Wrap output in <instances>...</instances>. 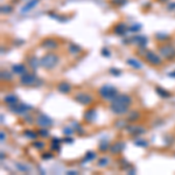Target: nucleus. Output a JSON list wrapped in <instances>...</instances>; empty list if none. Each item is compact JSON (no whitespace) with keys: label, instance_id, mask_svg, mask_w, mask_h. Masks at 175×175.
Masks as SVG:
<instances>
[{"label":"nucleus","instance_id":"1","mask_svg":"<svg viewBox=\"0 0 175 175\" xmlns=\"http://www.w3.org/2000/svg\"><path fill=\"white\" fill-rule=\"evenodd\" d=\"M131 98L126 95H118L113 101L111 102V110L117 114L125 113L130 104H131Z\"/></svg>","mask_w":175,"mask_h":175},{"label":"nucleus","instance_id":"11","mask_svg":"<svg viewBox=\"0 0 175 175\" xmlns=\"http://www.w3.org/2000/svg\"><path fill=\"white\" fill-rule=\"evenodd\" d=\"M4 99H5V103H7V104H9V105H13L18 103V98L14 96V95H8V96L5 97Z\"/></svg>","mask_w":175,"mask_h":175},{"label":"nucleus","instance_id":"15","mask_svg":"<svg viewBox=\"0 0 175 175\" xmlns=\"http://www.w3.org/2000/svg\"><path fill=\"white\" fill-rule=\"evenodd\" d=\"M157 92L160 95L161 97H163V98H167V97L171 96V93L169 92H166L165 90H162V89H160V88H157Z\"/></svg>","mask_w":175,"mask_h":175},{"label":"nucleus","instance_id":"19","mask_svg":"<svg viewBox=\"0 0 175 175\" xmlns=\"http://www.w3.org/2000/svg\"><path fill=\"white\" fill-rule=\"evenodd\" d=\"M108 162H109L108 159H101V160H99V165H101V166H105Z\"/></svg>","mask_w":175,"mask_h":175},{"label":"nucleus","instance_id":"5","mask_svg":"<svg viewBox=\"0 0 175 175\" xmlns=\"http://www.w3.org/2000/svg\"><path fill=\"white\" fill-rule=\"evenodd\" d=\"M146 60L151 63V64H153V66H159V64H161V58L158 56L155 52H146Z\"/></svg>","mask_w":175,"mask_h":175},{"label":"nucleus","instance_id":"8","mask_svg":"<svg viewBox=\"0 0 175 175\" xmlns=\"http://www.w3.org/2000/svg\"><path fill=\"white\" fill-rule=\"evenodd\" d=\"M38 124L40 126H42V128H44V127H48L52 125V120L46 116H40L38 118Z\"/></svg>","mask_w":175,"mask_h":175},{"label":"nucleus","instance_id":"13","mask_svg":"<svg viewBox=\"0 0 175 175\" xmlns=\"http://www.w3.org/2000/svg\"><path fill=\"white\" fill-rule=\"evenodd\" d=\"M95 118H96V111L95 110H89V111H87V113H85V120L92 122Z\"/></svg>","mask_w":175,"mask_h":175},{"label":"nucleus","instance_id":"3","mask_svg":"<svg viewBox=\"0 0 175 175\" xmlns=\"http://www.w3.org/2000/svg\"><path fill=\"white\" fill-rule=\"evenodd\" d=\"M58 62V57L55 54H47L46 56H43L40 61V66H42L46 69H52L57 64Z\"/></svg>","mask_w":175,"mask_h":175},{"label":"nucleus","instance_id":"2","mask_svg":"<svg viewBox=\"0 0 175 175\" xmlns=\"http://www.w3.org/2000/svg\"><path fill=\"white\" fill-rule=\"evenodd\" d=\"M99 95L106 101L112 102L116 97L118 96V92H117L116 88L111 87V85H104L99 89Z\"/></svg>","mask_w":175,"mask_h":175},{"label":"nucleus","instance_id":"12","mask_svg":"<svg viewBox=\"0 0 175 175\" xmlns=\"http://www.w3.org/2000/svg\"><path fill=\"white\" fill-rule=\"evenodd\" d=\"M12 70H13V72H15V74H23L26 71V68H25L23 64H15V66H13Z\"/></svg>","mask_w":175,"mask_h":175},{"label":"nucleus","instance_id":"4","mask_svg":"<svg viewBox=\"0 0 175 175\" xmlns=\"http://www.w3.org/2000/svg\"><path fill=\"white\" fill-rule=\"evenodd\" d=\"M160 52L165 58L171 60L173 57H175V49L172 46H162L160 47Z\"/></svg>","mask_w":175,"mask_h":175},{"label":"nucleus","instance_id":"14","mask_svg":"<svg viewBox=\"0 0 175 175\" xmlns=\"http://www.w3.org/2000/svg\"><path fill=\"white\" fill-rule=\"evenodd\" d=\"M127 64H130V66L133 67V68H136V69H140V68H141V64L139 63V61H137V60H133V58H130V60H127Z\"/></svg>","mask_w":175,"mask_h":175},{"label":"nucleus","instance_id":"17","mask_svg":"<svg viewBox=\"0 0 175 175\" xmlns=\"http://www.w3.org/2000/svg\"><path fill=\"white\" fill-rule=\"evenodd\" d=\"M25 134H26V136H29L28 138H35V137H36V134H35L34 132H29V131H26Z\"/></svg>","mask_w":175,"mask_h":175},{"label":"nucleus","instance_id":"10","mask_svg":"<svg viewBox=\"0 0 175 175\" xmlns=\"http://www.w3.org/2000/svg\"><path fill=\"white\" fill-rule=\"evenodd\" d=\"M11 110H12L13 112H15V113H23V112H26L27 110H29V108L23 104H20L19 106H12Z\"/></svg>","mask_w":175,"mask_h":175},{"label":"nucleus","instance_id":"20","mask_svg":"<svg viewBox=\"0 0 175 175\" xmlns=\"http://www.w3.org/2000/svg\"><path fill=\"white\" fill-rule=\"evenodd\" d=\"M110 72L111 74H113V75H120V71H119L118 69L116 70V69H110Z\"/></svg>","mask_w":175,"mask_h":175},{"label":"nucleus","instance_id":"23","mask_svg":"<svg viewBox=\"0 0 175 175\" xmlns=\"http://www.w3.org/2000/svg\"><path fill=\"white\" fill-rule=\"evenodd\" d=\"M40 133H41V134H44V136H47V132L46 131H41Z\"/></svg>","mask_w":175,"mask_h":175},{"label":"nucleus","instance_id":"21","mask_svg":"<svg viewBox=\"0 0 175 175\" xmlns=\"http://www.w3.org/2000/svg\"><path fill=\"white\" fill-rule=\"evenodd\" d=\"M35 147H36V148H41V147H43V142H35Z\"/></svg>","mask_w":175,"mask_h":175},{"label":"nucleus","instance_id":"18","mask_svg":"<svg viewBox=\"0 0 175 175\" xmlns=\"http://www.w3.org/2000/svg\"><path fill=\"white\" fill-rule=\"evenodd\" d=\"M137 145H141V147H146L147 146V142H145V141H140V140H138V141H136Z\"/></svg>","mask_w":175,"mask_h":175},{"label":"nucleus","instance_id":"6","mask_svg":"<svg viewBox=\"0 0 175 175\" xmlns=\"http://www.w3.org/2000/svg\"><path fill=\"white\" fill-rule=\"evenodd\" d=\"M36 81V77L32 74H25L21 77V84L23 85H33Z\"/></svg>","mask_w":175,"mask_h":175},{"label":"nucleus","instance_id":"16","mask_svg":"<svg viewBox=\"0 0 175 175\" xmlns=\"http://www.w3.org/2000/svg\"><path fill=\"white\" fill-rule=\"evenodd\" d=\"M1 77H2V78H7V79H11V75L8 74V72H7V71H2V72H1Z\"/></svg>","mask_w":175,"mask_h":175},{"label":"nucleus","instance_id":"22","mask_svg":"<svg viewBox=\"0 0 175 175\" xmlns=\"http://www.w3.org/2000/svg\"><path fill=\"white\" fill-rule=\"evenodd\" d=\"M169 76H171V77H175V71H173V72H171V74H169Z\"/></svg>","mask_w":175,"mask_h":175},{"label":"nucleus","instance_id":"9","mask_svg":"<svg viewBox=\"0 0 175 175\" xmlns=\"http://www.w3.org/2000/svg\"><path fill=\"white\" fill-rule=\"evenodd\" d=\"M71 90V85L67 82H62L61 84H58V91L62 93H68Z\"/></svg>","mask_w":175,"mask_h":175},{"label":"nucleus","instance_id":"7","mask_svg":"<svg viewBox=\"0 0 175 175\" xmlns=\"http://www.w3.org/2000/svg\"><path fill=\"white\" fill-rule=\"evenodd\" d=\"M76 101L78 102V103H81V104L87 105L92 102V97L89 96L88 93H78V95L76 96Z\"/></svg>","mask_w":175,"mask_h":175}]
</instances>
